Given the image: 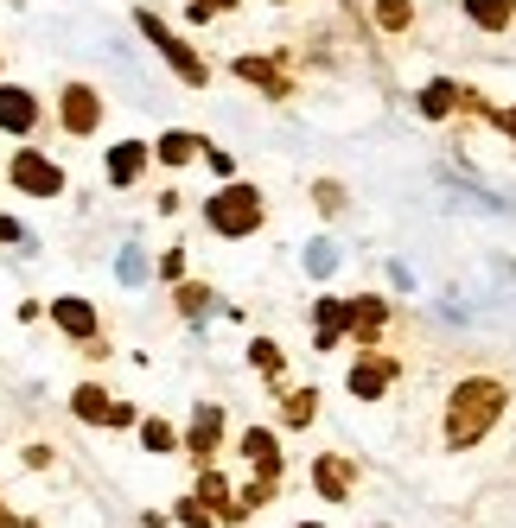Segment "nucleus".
Masks as SVG:
<instances>
[{"instance_id": "f257e3e1", "label": "nucleus", "mask_w": 516, "mask_h": 528, "mask_svg": "<svg viewBox=\"0 0 516 528\" xmlns=\"http://www.w3.org/2000/svg\"><path fill=\"white\" fill-rule=\"evenodd\" d=\"M504 382H491V376H472V382H459L453 401H446V446H478L491 427H497V414H504Z\"/></svg>"}, {"instance_id": "1a4fd4ad", "label": "nucleus", "mask_w": 516, "mask_h": 528, "mask_svg": "<svg viewBox=\"0 0 516 528\" xmlns=\"http://www.w3.org/2000/svg\"><path fill=\"white\" fill-rule=\"evenodd\" d=\"M243 452H249V465L262 471V478L281 484V446H274V433H268V427H249V433H243Z\"/></svg>"}, {"instance_id": "6ab92c4d", "label": "nucleus", "mask_w": 516, "mask_h": 528, "mask_svg": "<svg viewBox=\"0 0 516 528\" xmlns=\"http://www.w3.org/2000/svg\"><path fill=\"white\" fill-rule=\"evenodd\" d=\"M306 420H313V389L287 395V427H306Z\"/></svg>"}, {"instance_id": "20e7f679", "label": "nucleus", "mask_w": 516, "mask_h": 528, "mask_svg": "<svg viewBox=\"0 0 516 528\" xmlns=\"http://www.w3.org/2000/svg\"><path fill=\"white\" fill-rule=\"evenodd\" d=\"M13 185H20V191H32V198H58V191H64V172L58 166H51L45 160V153H13Z\"/></svg>"}, {"instance_id": "6e6552de", "label": "nucleus", "mask_w": 516, "mask_h": 528, "mask_svg": "<svg viewBox=\"0 0 516 528\" xmlns=\"http://www.w3.org/2000/svg\"><path fill=\"white\" fill-rule=\"evenodd\" d=\"M96 121H102V102H96V90L71 83V90H64V128H71V134H90Z\"/></svg>"}, {"instance_id": "9b49d317", "label": "nucleus", "mask_w": 516, "mask_h": 528, "mask_svg": "<svg viewBox=\"0 0 516 528\" xmlns=\"http://www.w3.org/2000/svg\"><path fill=\"white\" fill-rule=\"evenodd\" d=\"M51 319H58L64 331H71V338H83V344L96 338V312L83 306V299H58V306H51Z\"/></svg>"}, {"instance_id": "412c9836", "label": "nucleus", "mask_w": 516, "mask_h": 528, "mask_svg": "<svg viewBox=\"0 0 516 528\" xmlns=\"http://www.w3.org/2000/svg\"><path fill=\"white\" fill-rule=\"evenodd\" d=\"M376 20H383V26H408V0H383V7H376Z\"/></svg>"}, {"instance_id": "a211bd4d", "label": "nucleus", "mask_w": 516, "mask_h": 528, "mask_svg": "<svg viewBox=\"0 0 516 528\" xmlns=\"http://www.w3.org/2000/svg\"><path fill=\"white\" fill-rule=\"evenodd\" d=\"M453 102H459V83H434V90L421 96V109H427V115H446Z\"/></svg>"}, {"instance_id": "f03ea898", "label": "nucleus", "mask_w": 516, "mask_h": 528, "mask_svg": "<svg viewBox=\"0 0 516 528\" xmlns=\"http://www.w3.org/2000/svg\"><path fill=\"white\" fill-rule=\"evenodd\" d=\"M204 217H211L217 236H249L255 223H262V198H255L249 185H230V191H217V198H211Z\"/></svg>"}, {"instance_id": "39448f33", "label": "nucleus", "mask_w": 516, "mask_h": 528, "mask_svg": "<svg viewBox=\"0 0 516 528\" xmlns=\"http://www.w3.org/2000/svg\"><path fill=\"white\" fill-rule=\"evenodd\" d=\"M71 408H77V420H90V427H128V420H134L128 401H109L102 389H90V382L71 395Z\"/></svg>"}, {"instance_id": "dca6fc26", "label": "nucleus", "mask_w": 516, "mask_h": 528, "mask_svg": "<svg viewBox=\"0 0 516 528\" xmlns=\"http://www.w3.org/2000/svg\"><path fill=\"white\" fill-rule=\"evenodd\" d=\"M466 13H472L478 26H491V32L510 26V0H466Z\"/></svg>"}, {"instance_id": "4be33fe9", "label": "nucleus", "mask_w": 516, "mask_h": 528, "mask_svg": "<svg viewBox=\"0 0 516 528\" xmlns=\"http://www.w3.org/2000/svg\"><path fill=\"white\" fill-rule=\"evenodd\" d=\"M179 306H185V312H204L211 299H204V287H179Z\"/></svg>"}, {"instance_id": "ddd939ff", "label": "nucleus", "mask_w": 516, "mask_h": 528, "mask_svg": "<svg viewBox=\"0 0 516 528\" xmlns=\"http://www.w3.org/2000/svg\"><path fill=\"white\" fill-rule=\"evenodd\" d=\"M141 166H147V147H134V140H122V147L109 153V179L115 185H134V179H141Z\"/></svg>"}, {"instance_id": "2eb2a0df", "label": "nucleus", "mask_w": 516, "mask_h": 528, "mask_svg": "<svg viewBox=\"0 0 516 528\" xmlns=\"http://www.w3.org/2000/svg\"><path fill=\"white\" fill-rule=\"evenodd\" d=\"M198 503L211 509V516H236V503H230V484H223V471H204V478H198Z\"/></svg>"}, {"instance_id": "393cba45", "label": "nucleus", "mask_w": 516, "mask_h": 528, "mask_svg": "<svg viewBox=\"0 0 516 528\" xmlns=\"http://www.w3.org/2000/svg\"><path fill=\"white\" fill-rule=\"evenodd\" d=\"M7 242H20V223H0V249H7Z\"/></svg>"}, {"instance_id": "f3484780", "label": "nucleus", "mask_w": 516, "mask_h": 528, "mask_svg": "<svg viewBox=\"0 0 516 528\" xmlns=\"http://www.w3.org/2000/svg\"><path fill=\"white\" fill-rule=\"evenodd\" d=\"M192 153H198V134H185V128L160 140V160H166V166H185V160H192Z\"/></svg>"}, {"instance_id": "4468645a", "label": "nucleus", "mask_w": 516, "mask_h": 528, "mask_svg": "<svg viewBox=\"0 0 516 528\" xmlns=\"http://www.w3.org/2000/svg\"><path fill=\"white\" fill-rule=\"evenodd\" d=\"M313 484H319V497H344V490H351V465H344V459H319L313 465Z\"/></svg>"}, {"instance_id": "f8f14e48", "label": "nucleus", "mask_w": 516, "mask_h": 528, "mask_svg": "<svg viewBox=\"0 0 516 528\" xmlns=\"http://www.w3.org/2000/svg\"><path fill=\"white\" fill-rule=\"evenodd\" d=\"M236 77H249L255 90H268V96H287V77L268 58H236Z\"/></svg>"}, {"instance_id": "7ed1b4c3", "label": "nucleus", "mask_w": 516, "mask_h": 528, "mask_svg": "<svg viewBox=\"0 0 516 528\" xmlns=\"http://www.w3.org/2000/svg\"><path fill=\"white\" fill-rule=\"evenodd\" d=\"M141 32H147V39L166 51V64H172V70H179V77H185V83H192V90H198V83H204V64H198V51L185 45V39H172L160 13H141Z\"/></svg>"}, {"instance_id": "a878e982", "label": "nucleus", "mask_w": 516, "mask_h": 528, "mask_svg": "<svg viewBox=\"0 0 516 528\" xmlns=\"http://www.w3.org/2000/svg\"><path fill=\"white\" fill-rule=\"evenodd\" d=\"M497 128H510V134H516V109H504V115H497Z\"/></svg>"}, {"instance_id": "0eeeda50", "label": "nucleus", "mask_w": 516, "mask_h": 528, "mask_svg": "<svg viewBox=\"0 0 516 528\" xmlns=\"http://www.w3.org/2000/svg\"><path fill=\"white\" fill-rule=\"evenodd\" d=\"M32 121H39V102L26 90H13V83H0V128L7 134H32Z\"/></svg>"}, {"instance_id": "b1692460", "label": "nucleus", "mask_w": 516, "mask_h": 528, "mask_svg": "<svg viewBox=\"0 0 516 528\" xmlns=\"http://www.w3.org/2000/svg\"><path fill=\"white\" fill-rule=\"evenodd\" d=\"M217 7H236V0H198V7H192V20H211Z\"/></svg>"}, {"instance_id": "bb28decb", "label": "nucleus", "mask_w": 516, "mask_h": 528, "mask_svg": "<svg viewBox=\"0 0 516 528\" xmlns=\"http://www.w3.org/2000/svg\"><path fill=\"white\" fill-rule=\"evenodd\" d=\"M306 528H319V522H306Z\"/></svg>"}, {"instance_id": "5701e85b", "label": "nucleus", "mask_w": 516, "mask_h": 528, "mask_svg": "<svg viewBox=\"0 0 516 528\" xmlns=\"http://www.w3.org/2000/svg\"><path fill=\"white\" fill-rule=\"evenodd\" d=\"M179 522H192V528H204V522H211V509H204V503H179Z\"/></svg>"}, {"instance_id": "aec40b11", "label": "nucleus", "mask_w": 516, "mask_h": 528, "mask_svg": "<svg viewBox=\"0 0 516 528\" xmlns=\"http://www.w3.org/2000/svg\"><path fill=\"white\" fill-rule=\"evenodd\" d=\"M141 439H147V452H172V427H166V420H147Z\"/></svg>"}, {"instance_id": "423d86ee", "label": "nucleus", "mask_w": 516, "mask_h": 528, "mask_svg": "<svg viewBox=\"0 0 516 528\" xmlns=\"http://www.w3.org/2000/svg\"><path fill=\"white\" fill-rule=\"evenodd\" d=\"M389 382H395V363L389 357H357V369H351V395L357 401H376V395H389Z\"/></svg>"}, {"instance_id": "9d476101", "label": "nucleus", "mask_w": 516, "mask_h": 528, "mask_svg": "<svg viewBox=\"0 0 516 528\" xmlns=\"http://www.w3.org/2000/svg\"><path fill=\"white\" fill-rule=\"evenodd\" d=\"M217 439H223V414L211 408V401H204V408L192 414V433H185V446H192L198 459H211V452H217Z\"/></svg>"}]
</instances>
